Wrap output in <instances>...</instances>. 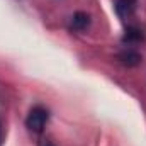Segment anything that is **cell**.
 <instances>
[{
  "instance_id": "6da1fadb",
  "label": "cell",
  "mask_w": 146,
  "mask_h": 146,
  "mask_svg": "<svg viewBox=\"0 0 146 146\" xmlns=\"http://www.w3.org/2000/svg\"><path fill=\"white\" fill-rule=\"evenodd\" d=\"M49 121V112L48 109H44L42 106H34L33 109L29 110L27 117H26V127L34 133V134H41L46 127Z\"/></svg>"
},
{
  "instance_id": "7a4b0ae2",
  "label": "cell",
  "mask_w": 146,
  "mask_h": 146,
  "mask_svg": "<svg viewBox=\"0 0 146 146\" xmlns=\"http://www.w3.org/2000/svg\"><path fill=\"white\" fill-rule=\"evenodd\" d=\"M72 29L73 31H85L90 26V15L87 12H75L72 17Z\"/></svg>"
},
{
  "instance_id": "3957f363",
  "label": "cell",
  "mask_w": 146,
  "mask_h": 146,
  "mask_svg": "<svg viewBox=\"0 0 146 146\" xmlns=\"http://www.w3.org/2000/svg\"><path fill=\"white\" fill-rule=\"evenodd\" d=\"M119 61L122 63V65H126V66H138L139 63H141V54L138 53V51H134V49H126V51H122L121 54H119Z\"/></svg>"
},
{
  "instance_id": "277c9868",
  "label": "cell",
  "mask_w": 146,
  "mask_h": 146,
  "mask_svg": "<svg viewBox=\"0 0 146 146\" xmlns=\"http://www.w3.org/2000/svg\"><path fill=\"white\" fill-rule=\"evenodd\" d=\"M143 37H145V34H143L141 27H138V26H127V29H126V33L122 36V41L129 42V44H136V42H141Z\"/></svg>"
},
{
  "instance_id": "5b68a950",
  "label": "cell",
  "mask_w": 146,
  "mask_h": 146,
  "mask_svg": "<svg viewBox=\"0 0 146 146\" xmlns=\"http://www.w3.org/2000/svg\"><path fill=\"white\" fill-rule=\"evenodd\" d=\"M136 9V0H117L115 2V12L119 17H127Z\"/></svg>"
},
{
  "instance_id": "8992f818",
  "label": "cell",
  "mask_w": 146,
  "mask_h": 146,
  "mask_svg": "<svg viewBox=\"0 0 146 146\" xmlns=\"http://www.w3.org/2000/svg\"><path fill=\"white\" fill-rule=\"evenodd\" d=\"M2 139H3V136H2V124H0V146H2Z\"/></svg>"
},
{
  "instance_id": "52a82bcc",
  "label": "cell",
  "mask_w": 146,
  "mask_h": 146,
  "mask_svg": "<svg viewBox=\"0 0 146 146\" xmlns=\"http://www.w3.org/2000/svg\"><path fill=\"white\" fill-rule=\"evenodd\" d=\"M44 146H54V145H53V143H46Z\"/></svg>"
}]
</instances>
